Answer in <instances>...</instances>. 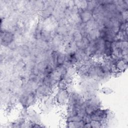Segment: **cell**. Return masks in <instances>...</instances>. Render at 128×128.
Instances as JSON below:
<instances>
[{
    "label": "cell",
    "instance_id": "1",
    "mask_svg": "<svg viewBox=\"0 0 128 128\" xmlns=\"http://www.w3.org/2000/svg\"><path fill=\"white\" fill-rule=\"evenodd\" d=\"M70 92L67 89H60L56 88L54 99L56 105L58 106H66L68 98Z\"/></svg>",
    "mask_w": 128,
    "mask_h": 128
},
{
    "label": "cell",
    "instance_id": "2",
    "mask_svg": "<svg viewBox=\"0 0 128 128\" xmlns=\"http://www.w3.org/2000/svg\"><path fill=\"white\" fill-rule=\"evenodd\" d=\"M114 66L117 70L123 72L127 69L128 62L124 60L123 58H120L115 62Z\"/></svg>",
    "mask_w": 128,
    "mask_h": 128
},
{
    "label": "cell",
    "instance_id": "3",
    "mask_svg": "<svg viewBox=\"0 0 128 128\" xmlns=\"http://www.w3.org/2000/svg\"><path fill=\"white\" fill-rule=\"evenodd\" d=\"M66 127L70 128H84L85 122L83 120L80 121L76 122H65Z\"/></svg>",
    "mask_w": 128,
    "mask_h": 128
},
{
    "label": "cell",
    "instance_id": "4",
    "mask_svg": "<svg viewBox=\"0 0 128 128\" xmlns=\"http://www.w3.org/2000/svg\"><path fill=\"white\" fill-rule=\"evenodd\" d=\"M66 54L65 52H59L57 58V65L60 66L64 64L66 62Z\"/></svg>",
    "mask_w": 128,
    "mask_h": 128
},
{
    "label": "cell",
    "instance_id": "5",
    "mask_svg": "<svg viewBox=\"0 0 128 128\" xmlns=\"http://www.w3.org/2000/svg\"><path fill=\"white\" fill-rule=\"evenodd\" d=\"M91 128H102L104 126V124L100 121L98 120H91L90 122Z\"/></svg>",
    "mask_w": 128,
    "mask_h": 128
},
{
    "label": "cell",
    "instance_id": "6",
    "mask_svg": "<svg viewBox=\"0 0 128 128\" xmlns=\"http://www.w3.org/2000/svg\"><path fill=\"white\" fill-rule=\"evenodd\" d=\"M101 92L105 95H110L113 92V90L110 87L104 86L100 90Z\"/></svg>",
    "mask_w": 128,
    "mask_h": 128
}]
</instances>
